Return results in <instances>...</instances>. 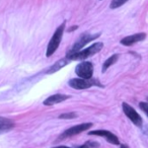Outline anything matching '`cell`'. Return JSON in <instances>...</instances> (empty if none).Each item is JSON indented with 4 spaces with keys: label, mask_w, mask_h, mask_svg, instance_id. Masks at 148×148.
<instances>
[{
    "label": "cell",
    "mask_w": 148,
    "mask_h": 148,
    "mask_svg": "<svg viewBox=\"0 0 148 148\" xmlns=\"http://www.w3.org/2000/svg\"><path fill=\"white\" fill-rule=\"evenodd\" d=\"M146 39V34L145 33H140V34H135V35L128 36L125 37L124 39L121 40V44L124 46H132L133 44L138 43V42L144 41Z\"/></svg>",
    "instance_id": "9"
},
{
    "label": "cell",
    "mask_w": 148,
    "mask_h": 148,
    "mask_svg": "<svg viewBox=\"0 0 148 148\" xmlns=\"http://www.w3.org/2000/svg\"><path fill=\"white\" fill-rule=\"evenodd\" d=\"M14 127V122L7 118L0 117V134L6 133Z\"/></svg>",
    "instance_id": "11"
},
{
    "label": "cell",
    "mask_w": 148,
    "mask_h": 148,
    "mask_svg": "<svg viewBox=\"0 0 148 148\" xmlns=\"http://www.w3.org/2000/svg\"><path fill=\"white\" fill-rule=\"evenodd\" d=\"M70 99V95H61V93H57V95H54L49 97L48 99H46L44 101V105L45 106H54L56 103H62V101H66V99Z\"/></svg>",
    "instance_id": "10"
},
{
    "label": "cell",
    "mask_w": 148,
    "mask_h": 148,
    "mask_svg": "<svg viewBox=\"0 0 148 148\" xmlns=\"http://www.w3.org/2000/svg\"><path fill=\"white\" fill-rule=\"evenodd\" d=\"M103 47V43H95L92 46L88 47L87 49H84L83 51H76V52H72V53H69L68 52L66 57L71 61V60H84L87 59V58L91 57L93 56L95 54L99 53Z\"/></svg>",
    "instance_id": "1"
},
{
    "label": "cell",
    "mask_w": 148,
    "mask_h": 148,
    "mask_svg": "<svg viewBox=\"0 0 148 148\" xmlns=\"http://www.w3.org/2000/svg\"><path fill=\"white\" fill-rule=\"evenodd\" d=\"M70 87L74 89H86L89 88L91 86H101V82H99L97 79H83V78H74L70 79L69 82H68Z\"/></svg>",
    "instance_id": "3"
},
{
    "label": "cell",
    "mask_w": 148,
    "mask_h": 148,
    "mask_svg": "<svg viewBox=\"0 0 148 148\" xmlns=\"http://www.w3.org/2000/svg\"><path fill=\"white\" fill-rule=\"evenodd\" d=\"M99 144L97 143V142H86L85 144H83L82 147H99Z\"/></svg>",
    "instance_id": "16"
},
{
    "label": "cell",
    "mask_w": 148,
    "mask_h": 148,
    "mask_svg": "<svg viewBox=\"0 0 148 148\" xmlns=\"http://www.w3.org/2000/svg\"><path fill=\"white\" fill-rule=\"evenodd\" d=\"M118 58H119V55H118V54H115V55L111 56V57H110L109 59H108L107 61L103 63V73H105V72L107 71V70L109 69V68L111 67L114 63H116V62L118 61Z\"/></svg>",
    "instance_id": "13"
},
{
    "label": "cell",
    "mask_w": 148,
    "mask_h": 148,
    "mask_svg": "<svg viewBox=\"0 0 148 148\" xmlns=\"http://www.w3.org/2000/svg\"><path fill=\"white\" fill-rule=\"evenodd\" d=\"M92 125H93L92 123H84V124H79V125H77V126L69 128V129H67L66 131H64L63 133L61 134V136H60L58 140L61 141V140L66 139V138H68V137L77 135V134L81 133V132L87 131V130L92 127Z\"/></svg>",
    "instance_id": "5"
},
{
    "label": "cell",
    "mask_w": 148,
    "mask_h": 148,
    "mask_svg": "<svg viewBox=\"0 0 148 148\" xmlns=\"http://www.w3.org/2000/svg\"><path fill=\"white\" fill-rule=\"evenodd\" d=\"M65 25H66V21H63L62 25H60L59 27H57V29H56L55 33H54L53 37L50 40L49 44H48L47 53H46L47 57H51V56L55 53L56 50L58 49V47H59L60 43H61L62 37H63L64 29H65Z\"/></svg>",
    "instance_id": "2"
},
{
    "label": "cell",
    "mask_w": 148,
    "mask_h": 148,
    "mask_svg": "<svg viewBox=\"0 0 148 148\" xmlns=\"http://www.w3.org/2000/svg\"><path fill=\"white\" fill-rule=\"evenodd\" d=\"M69 62H70V60L68 59L67 57L66 58H62V59H60L59 61H57L56 62L54 65H52L51 67L49 68V69L46 71V73L47 74H53V73H55V72H57L58 70H60V69H62V68L64 67V66H66L67 64H69Z\"/></svg>",
    "instance_id": "12"
},
{
    "label": "cell",
    "mask_w": 148,
    "mask_h": 148,
    "mask_svg": "<svg viewBox=\"0 0 148 148\" xmlns=\"http://www.w3.org/2000/svg\"><path fill=\"white\" fill-rule=\"evenodd\" d=\"M88 135H95V136H101L106 139L109 143L113 144V145H119L120 142L119 139L116 135H114L112 132L107 131V130H95V131L88 132Z\"/></svg>",
    "instance_id": "8"
},
{
    "label": "cell",
    "mask_w": 148,
    "mask_h": 148,
    "mask_svg": "<svg viewBox=\"0 0 148 148\" xmlns=\"http://www.w3.org/2000/svg\"><path fill=\"white\" fill-rule=\"evenodd\" d=\"M128 0H112L111 5H110V8L111 9H116L118 7L122 6L123 4H125Z\"/></svg>",
    "instance_id": "14"
},
{
    "label": "cell",
    "mask_w": 148,
    "mask_h": 148,
    "mask_svg": "<svg viewBox=\"0 0 148 148\" xmlns=\"http://www.w3.org/2000/svg\"><path fill=\"white\" fill-rule=\"evenodd\" d=\"M139 107H140V109H141L142 111L144 112V114H145V115H147L148 103H139Z\"/></svg>",
    "instance_id": "17"
},
{
    "label": "cell",
    "mask_w": 148,
    "mask_h": 148,
    "mask_svg": "<svg viewBox=\"0 0 148 148\" xmlns=\"http://www.w3.org/2000/svg\"><path fill=\"white\" fill-rule=\"evenodd\" d=\"M122 109H123V112L125 113V115L128 117V119H130L133 124H135L136 126H139L141 127L142 126V118L140 117V115L131 107L130 105H128L127 103H122Z\"/></svg>",
    "instance_id": "7"
},
{
    "label": "cell",
    "mask_w": 148,
    "mask_h": 148,
    "mask_svg": "<svg viewBox=\"0 0 148 148\" xmlns=\"http://www.w3.org/2000/svg\"><path fill=\"white\" fill-rule=\"evenodd\" d=\"M99 36H101V33H97V34H83V35H81V37L79 38L76 42H75V44H74L73 47L71 48V50L69 51V53L79 51L81 48H83V46H85L87 43H89V42L95 40L97 38H99Z\"/></svg>",
    "instance_id": "6"
},
{
    "label": "cell",
    "mask_w": 148,
    "mask_h": 148,
    "mask_svg": "<svg viewBox=\"0 0 148 148\" xmlns=\"http://www.w3.org/2000/svg\"><path fill=\"white\" fill-rule=\"evenodd\" d=\"M75 73L78 75L80 78L83 79H89L92 77L93 74V65L91 62L83 61L79 63L75 67Z\"/></svg>",
    "instance_id": "4"
},
{
    "label": "cell",
    "mask_w": 148,
    "mask_h": 148,
    "mask_svg": "<svg viewBox=\"0 0 148 148\" xmlns=\"http://www.w3.org/2000/svg\"><path fill=\"white\" fill-rule=\"evenodd\" d=\"M77 117L76 113H67V114H62L59 116V119H74Z\"/></svg>",
    "instance_id": "15"
}]
</instances>
